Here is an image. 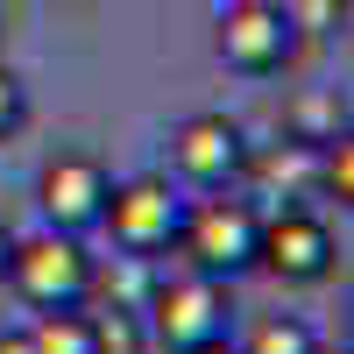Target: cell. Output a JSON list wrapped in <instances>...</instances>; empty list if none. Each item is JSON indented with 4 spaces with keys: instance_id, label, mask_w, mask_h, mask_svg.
I'll return each instance as SVG.
<instances>
[{
    "instance_id": "cell-1",
    "label": "cell",
    "mask_w": 354,
    "mask_h": 354,
    "mask_svg": "<svg viewBox=\"0 0 354 354\" xmlns=\"http://www.w3.org/2000/svg\"><path fill=\"white\" fill-rule=\"evenodd\" d=\"M0 277L15 283V298L28 312H78L100 290V270H93V255H85V241H78V234H57V227L15 241Z\"/></svg>"
},
{
    "instance_id": "cell-2",
    "label": "cell",
    "mask_w": 354,
    "mask_h": 354,
    "mask_svg": "<svg viewBox=\"0 0 354 354\" xmlns=\"http://www.w3.org/2000/svg\"><path fill=\"white\" fill-rule=\"evenodd\" d=\"M227 326H234V298L220 277L177 270V277H156L149 298H142V333L163 354H192L205 340H227Z\"/></svg>"
},
{
    "instance_id": "cell-3",
    "label": "cell",
    "mask_w": 354,
    "mask_h": 354,
    "mask_svg": "<svg viewBox=\"0 0 354 354\" xmlns=\"http://www.w3.org/2000/svg\"><path fill=\"white\" fill-rule=\"evenodd\" d=\"M185 192L170 185L163 170H142V177H121L106 185V205H100V227L113 234V248L128 262H156L177 248V227H185Z\"/></svg>"
},
{
    "instance_id": "cell-4",
    "label": "cell",
    "mask_w": 354,
    "mask_h": 354,
    "mask_svg": "<svg viewBox=\"0 0 354 354\" xmlns=\"http://www.w3.org/2000/svg\"><path fill=\"white\" fill-rule=\"evenodd\" d=\"M255 241H262V205L255 198H198L185 205V227H177V255H185V270L198 277H220L234 283L241 270H255Z\"/></svg>"
},
{
    "instance_id": "cell-5",
    "label": "cell",
    "mask_w": 354,
    "mask_h": 354,
    "mask_svg": "<svg viewBox=\"0 0 354 354\" xmlns=\"http://www.w3.org/2000/svg\"><path fill=\"white\" fill-rule=\"evenodd\" d=\"M255 170V149H248V128L234 113H185L170 128V177L192 192H234L241 177Z\"/></svg>"
},
{
    "instance_id": "cell-6",
    "label": "cell",
    "mask_w": 354,
    "mask_h": 354,
    "mask_svg": "<svg viewBox=\"0 0 354 354\" xmlns=\"http://www.w3.org/2000/svg\"><path fill=\"white\" fill-rule=\"evenodd\" d=\"M220 64L241 78H277L298 57V21H290L283 0H220Z\"/></svg>"
},
{
    "instance_id": "cell-7",
    "label": "cell",
    "mask_w": 354,
    "mask_h": 354,
    "mask_svg": "<svg viewBox=\"0 0 354 354\" xmlns=\"http://www.w3.org/2000/svg\"><path fill=\"white\" fill-rule=\"evenodd\" d=\"M255 270H270L277 283H326L340 270V241L333 227L312 213V205H283V213H262V241H255Z\"/></svg>"
},
{
    "instance_id": "cell-8",
    "label": "cell",
    "mask_w": 354,
    "mask_h": 354,
    "mask_svg": "<svg viewBox=\"0 0 354 354\" xmlns=\"http://www.w3.org/2000/svg\"><path fill=\"white\" fill-rule=\"evenodd\" d=\"M106 163L100 156H50L43 177H36V205H43V227L57 234H93L100 227V205H106Z\"/></svg>"
},
{
    "instance_id": "cell-9",
    "label": "cell",
    "mask_w": 354,
    "mask_h": 354,
    "mask_svg": "<svg viewBox=\"0 0 354 354\" xmlns=\"http://www.w3.org/2000/svg\"><path fill=\"white\" fill-rule=\"evenodd\" d=\"M28 354H100V333H93V312H36L28 326Z\"/></svg>"
},
{
    "instance_id": "cell-10",
    "label": "cell",
    "mask_w": 354,
    "mask_h": 354,
    "mask_svg": "<svg viewBox=\"0 0 354 354\" xmlns=\"http://www.w3.org/2000/svg\"><path fill=\"white\" fill-rule=\"evenodd\" d=\"M241 354H319V333L305 319H290V312H270V319H255V333L241 340Z\"/></svg>"
},
{
    "instance_id": "cell-11",
    "label": "cell",
    "mask_w": 354,
    "mask_h": 354,
    "mask_svg": "<svg viewBox=\"0 0 354 354\" xmlns=\"http://www.w3.org/2000/svg\"><path fill=\"white\" fill-rule=\"evenodd\" d=\"M21 121H28V93H21V78L0 64V142H15Z\"/></svg>"
},
{
    "instance_id": "cell-12",
    "label": "cell",
    "mask_w": 354,
    "mask_h": 354,
    "mask_svg": "<svg viewBox=\"0 0 354 354\" xmlns=\"http://www.w3.org/2000/svg\"><path fill=\"white\" fill-rule=\"evenodd\" d=\"M290 21H298V28H340L347 21V0H298Z\"/></svg>"
},
{
    "instance_id": "cell-13",
    "label": "cell",
    "mask_w": 354,
    "mask_h": 354,
    "mask_svg": "<svg viewBox=\"0 0 354 354\" xmlns=\"http://www.w3.org/2000/svg\"><path fill=\"white\" fill-rule=\"evenodd\" d=\"M0 354H28V333H0Z\"/></svg>"
},
{
    "instance_id": "cell-14",
    "label": "cell",
    "mask_w": 354,
    "mask_h": 354,
    "mask_svg": "<svg viewBox=\"0 0 354 354\" xmlns=\"http://www.w3.org/2000/svg\"><path fill=\"white\" fill-rule=\"evenodd\" d=\"M192 354H241L234 340H205V347H192Z\"/></svg>"
},
{
    "instance_id": "cell-15",
    "label": "cell",
    "mask_w": 354,
    "mask_h": 354,
    "mask_svg": "<svg viewBox=\"0 0 354 354\" xmlns=\"http://www.w3.org/2000/svg\"><path fill=\"white\" fill-rule=\"evenodd\" d=\"M8 248H15V234H8V227H0V270H8Z\"/></svg>"
},
{
    "instance_id": "cell-16",
    "label": "cell",
    "mask_w": 354,
    "mask_h": 354,
    "mask_svg": "<svg viewBox=\"0 0 354 354\" xmlns=\"http://www.w3.org/2000/svg\"><path fill=\"white\" fill-rule=\"evenodd\" d=\"M319 354H347V347H319Z\"/></svg>"
}]
</instances>
